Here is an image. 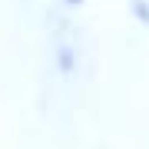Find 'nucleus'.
Returning <instances> with one entry per match:
<instances>
[{"label":"nucleus","mask_w":149,"mask_h":149,"mask_svg":"<svg viewBox=\"0 0 149 149\" xmlns=\"http://www.w3.org/2000/svg\"><path fill=\"white\" fill-rule=\"evenodd\" d=\"M60 66H63V70H70V66H73V53H70L66 47L60 50Z\"/></svg>","instance_id":"f257e3e1"},{"label":"nucleus","mask_w":149,"mask_h":149,"mask_svg":"<svg viewBox=\"0 0 149 149\" xmlns=\"http://www.w3.org/2000/svg\"><path fill=\"white\" fill-rule=\"evenodd\" d=\"M133 7H136V13H139V17H143V20L149 23V7H146V0H136Z\"/></svg>","instance_id":"f03ea898"},{"label":"nucleus","mask_w":149,"mask_h":149,"mask_svg":"<svg viewBox=\"0 0 149 149\" xmlns=\"http://www.w3.org/2000/svg\"><path fill=\"white\" fill-rule=\"evenodd\" d=\"M66 3H73V7H76V3H83V0H66Z\"/></svg>","instance_id":"7ed1b4c3"}]
</instances>
